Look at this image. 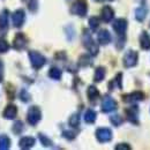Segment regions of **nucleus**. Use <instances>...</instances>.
Segmentation results:
<instances>
[{
	"mask_svg": "<svg viewBox=\"0 0 150 150\" xmlns=\"http://www.w3.org/2000/svg\"><path fill=\"white\" fill-rule=\"evenodd\" d=\"M82 43H83L84 47L89 51V53L93 57L98 54V45L95 43V40L93 39V37H91L90 33H89L87 29L83 30V34H82Z\"/></svg>",
	"mask_w": 150,
	"mask_h": 150,
	"instance_id": "nucleus-1",
	"label": "nucleus"
},
{
	"mask_svg": "<svg viewBox=\"0 0 150 150\" xmlns=\"http://www.w3.org/2000/svg\"><path fill=\"white\" fill-rule=\"evenodd\" d=\"M87 12H88V4L86 0H77L71 7V13L81 18L86 16Z\"/></svg>",
	"mask_w": 150,
	"mask_h": 150,
	"instance_id": "nucleus-2",
	"label": "nucleus"
},
{
	"mask_svg": "<svg viewBox=\"0 0 150 150\" xmlns=\"http://www.w3.org/2000/svg\"><path fill=\"white\" fill-rule=\"evenodd\" d=\"M42 119V111L38 106H30L27 113V121L31 126H36Z\"/></svg>",
	"mask_w": 150,
	"mask_h": 150,
	"instance_id": "nucleus-3",
	"label": "nucleus"
},
{
	"mask_svg": "<svg viewBox=\"0 0 150 150\" xmlns=\"http://www.w3.org/2000/svg\"><path fill=\"white\" fill-rule=\"evenodd\" d=\"M28 56H29V59H30L31 66H33L35 69H40V68L45 65V62H46L45 57L43 56V54H40L37 51H30V52L28 53Z\"/></svg>",
	"mask_w": 150,
	"mask_h": 150,
	"instance_id": "nucleus-4",
	"label": "nucleus"
},
{
	"mask_svg": "<svg viewBox=\"0 0 150 150\" xmlns=\"http://www.w3.org/2000/svg\"><path fill=\"white\" fill-rule=\"evenodd\" d=\"M96 139L100 143H106L112 140V131L110 128H98L96 131Z\"/></svg>",
	"mask_w": 150,
	"mask_h": 150,
	"instance_id": "nucleus-5",
	"label": "nucleus"
},
{
	"mask_svg": "<svg viewBox=\"0 0 150 150\" xmlns=\"http://www.w3.org/2000/svg\"><path fill=\"white\" fill-rule=\"evenodd\" d=\"M117 108H118V104L112 97L105 96L103 98V100H102V111L104 113L112 112L114 110H117Z\"/></svg>",
	"mask_w": 150,
	"mask_h": 150,
	"instance_id": "nucleus-6",
	"label": "nucleus"
},
{
	"mask_svg": "<svg viewBox=\"0 0 150 150\" xmlns=\"http://www.w3.org/2000/svg\"><path fill=\"white\" fill-rule=\"evenodd\" d=\"M137 59H139V54L136 51L129 50L126 52V54L124 56V66L127 68L134 67L137 64Z\"/></svg>",
	"mask_w": 150,
	"mask_h": 150,
	"instance_id": "nucleus-7",
	"label": "nucleus"
},
{
	"mask_svg": "<svg viewBox=\"0 0 150 150\" xmlns=\"http://www.w3.org/2000/svg\"><path fill=\"white\" fill-rule=\"evenodd\" d=\"M27 45H28V38L24 36V34L18 33L13 39V47L18 51H21V50H24Z\"/></svg>",
	"mask_w": 150,
	"mask_h": 150,
	"instance_id": "nucleus-8",
	"label": "nucleus"
},
{
	"mask_svg": "<svg viewBox=\"0 0 150 150\" xmlns=\"http://www.w3.org/2000/svg\"><path fill=\"white\" fill-rule=\"evenodd\" d=\"M24 20H25V13L23 9H16L12 14V22L15 28H21L24 23Z\"/></svg>",
	"mask_w": 150,
	"mask_h": 150,
	"instance_id": "nucleus-9",
	"label": "nucleus"
},
{
	"mask_svg": "<svg viewBox=\"0 0 150 150\" xmlns=\"http://www.w3.org/2000/svg\"><path fill=\"white\" fill-rule=\"evenodd\" d=\"M126 113V117H127V120L134 124V125H139V109L136 105H133L131 108L126 109L125 110Z\"/></svg>",
	"mask_w": 150,
	"mask_h": 150,
	"instance_id": "nucleus-10",
	"label": "nucleus"
},
{
	"mask_svg": "<svg viewBox=\"0 0 150 150\" xmlns=\"http://www.w3.org/2000/svg\"><path fill=\"white\" fill-rule=\"evenodd\" d=\"M113 30L118 34V36H124L127 29V21L125 19H117L113 22Z\"/></svg>",
	"mask_w": 150,
	"mask_h": 150,
	"instance_id": "nucleus-11",
	"label": "nucleus"
},
{
	"mask_svg": "<svg viewBox=\"0 0 150 150\" xmlns=\"http://www.w3.org/2000/svg\"><path fill=\"white\" fill-rule=\"evenodd\" d=\"M122 99H124V102H126V103H132V104H134V103H137V102L143 100V99H144V94H143L142 91H134V93H131V94H128V95H125Z\"/></svg>",
	"mask_w": 150,
	"mask_h": 150,
	"instance_id": "nucleus-12",
	"label": "nucleus"
},
{
	"mask_svg": "<svg viewBox=\"0 0 150 150\" xmlns=\"http://www.w3.org/2000/svg\"><path fill=\"white\" fill-rule=\"evenodd\" d=\"M8 15L9 13L7 9H4L0 13V36L5 35L8 30Z\"/></svg>",
	"mask_w": 150,
	"mask_h": 150,
	"instance_id": "nucleus-13",
	"label": "nucleus"
},
{
	"mask_svg": "<svg viewBox=\"0 0 150 150\" xmlns=\"http://www.w3.org/2000/svg\"><path fill=\"white\" fill-rule=\"evenodd\" d=\"M100 18L104 22H111L114 18V11L110 6H104L100 11Z\"/></svg>",
	"mask_w": 150,
	"mask_h": 150,
	"instance_id": "nucleus-14",
	"label": "nucleus"
},
{
	"mask_svg": "<svg viewBox=\"0 0 150 150\" xmlns=\"http://www.w3.org/2000/svg\"><path fill=\"white\" fill-rule=\"evenodd\" d=\"M2 115L5 119H8V120H12V119H15V117L18 115V108L13 104H9L6 106V109L4 110Z\"/></svg>",
	"mask_w": 150,
	"mask_h": 150,
	"instance_id": "nucleus-15",
	"label": "nucleus"
},
{
	"mask_svg": "<svg viewBox=\"0 0 150 150\" xmlns=\"http://www.w3.org/2000/svg\"><path fill=\"white\" fill-rule=\"evenodd\" d=\"M97 39H98V43L100 44V45H106V44H109L110 42H111V34L109 33V30H106V29H102L99 33H98V35H97Z\"/></svg>",
	"mask_w": 150,
	"mask_h": 150,
	"instance_id": "nucleus-16",
	"label": "nucleus"
},
{
	"mask_svg": "<svg viewBox=\"0 0 150 150\" xmlns=\"http://www.w3.org/2000/svg\"><path fill=\"white\" fill-rule=\"evenodd\" d=\"M35 142H36V140L34 137H31V136H24V137H22L20 140L19 147L21 149H25V150L30 149V148H33L35 146Z\"/></svg>",
	"mask_w": 150,
	"mask_h": 150,
	"instance_id": "nucleus-17",
	"label": "nucleus"
},
{
	"mask_svg": "<svg viewBox=\"0 0 150 150\" xmlns=\"http://www.w3.org/2000/svg\"><path fill=\"white\" fill-rule=\"evenodd\" d=\"M148 12H149V9H148V7L144 6V5L137 7V8L135 9V19L137 20L139 22L144 21V19H146L147 15H148Z\"/></svg>",
	"mask_w": 150,
	"mask_h": 150,
	"instance_id": "nucleus-18",
	"label": "nucleus"
},
{
	"mask_svg": "<svg viewBox=\"0 0 150 150\" xmlns=\"http://www.w3.org/2000/svg\"><path fill=\"white\" fill-rule=\"evenodd\" d=\"M87 95H88L89 100L91 103H95L98 99V97H99V91H98V89L95 86H90L88 88V90H87Z\"/></svg>",
	"mask_w": 150,
	"mask_h": 150,
	"instance_id": "nucleus-19",
	"label": "nucleus"
},
{
	"mask_svg": "<svg viewBox=\"0 0 150 150\" xmlns=\"http://www.w3.org/2000/svg\"><path fill=\"white\" fill-rule=\"evenodd\" d=\"M140 45L143 50H149L150 49V37L146 31H143L140 36Z\"/></svg>",
	"mask_w": 150,
	"mask_h": 150,
	"instance_id": "nucleus-20",
	"label": "nucleus"
},
{
	"mask_svg": "<svg viewBox=\"0 0 150 150\" xmlns=\"http://www.w3.org/2000/svg\"><path fill=\"white\" fill-rule=\"evenodd\" d=\"M105 74H106V71H105L104 67H102V66L97 67L96 71H95V75H94L95 82H102L104 80V77H105Z\"/></svg>",
	"mask_w": 150,
	"mask_h": 150,
	"instance_id": "nucleus-21",
	"label": "nucleus"
},
{
	"mask_svg": "<svg viewBox=\"0 0 150 150\" xmlns=\"http://www.w3.org/2000/svg\"><path fill=\"white\" fill-rule=\"evenodd\" d=\"M96 118H97V113L93 109L87 110L86 113H84V121L87 124H94L95 121H96Z\"/></svg>",
	"mask_w": 150,
	"mask_h": 150,
	"instance_id": "nucleus-22",
	"label": "nucleus"
},
{
	"mask_svg": "<svg viewBox=\"0 0 150 150\" xmlns=\"http://www.w3.org/2000/svg\"><path fill=\"white\" fill-rule=\"evenodd\" d=\"M11 147V139L6 135L2 134L0 135V150H7Z\"/></svg>",
	"mask_w": 150,
	"mask_h": 150,
	"instance_id": "nucleus-23",
	"label": "nucleus"
},
{
	"mask_svg": "<svg viewBox=\"0 0 150 150\" xmlns=\"http://www.w3.org/2000/svg\"><path fill=\"white\" fill-rule=\"evenodd\" d=\"M24 129V125H23V122L21 121V120H16L15 122H14V125H13V127H12V131L14 134H16V135H20Z\"/></svg>",
	"mask_w": 150,
	"mask_h": 150,
	"instance_id": "nucleus-24",
	"label": "nucleus"
},
{
	"mask_svg": "<svg viewBox=\"0 0 150 150\" xmlns=\"http://www.w3.org/2000/svg\"><path fill=\"white\" fill-rule=\"evenodd\" d=\"M49 76H50L51 79L58 81V80L61 79V71H60L59 68H57V67H52V68H50V71H49Z\"/></svg>",
	"mask_w": 150,
	"mask_h": 150,
	"instance_id": "nucleus-25",
	"label": "nucleus"
},
{
	"mask_svg": "<svg viewBox=\"0 0 150 150\" xmlns=\"http://www.w3.org/2000/svg\"><path fill=\"white\" fill-rule=\"evenodd\" d=\"M38 139H39V141H40V143L44 146V147H52L53 146V142L46 136V135H44V134H38Z\"/></svg>",
	"mask_w": 150,
	"mask_h": 150,
	"instance_id": "nucleus-26",
	"label": "nucleus"
},
{
	"mask_svg": "<svg viewBox=\"0 0 150 150\" xmlns=\"http://www.w3.org/2000/svg\"><path fill=\"white\" fill-rule=\"evenodd\" d=\"M79 65L82 66V67H87V66H90L91 65V59L88 54H83V56L80 57L79 59Z\"/></svg>",
	"mask_w": 150,
	"mask_h": 150,
	"instance_id": "nucleus-27",
	"label": "nucleus"
},
{
	"mask_svg": "<svg viewBox=\"0 0 150 150\" xmlns=\"http://www.w3.org/2000/svg\"><path fill=\"white\" fill-rule=\"evenodd\" d=\"M68 122H69V125H71L72 127L77 128V127H79V125H80V114H79V113H74V114L69 118Z\"/></svg>",
	"mask_w": 150,
	"mask_h": 150,
	"instance_id": "nucleus-28",
	"label": "nucleus"
},
{
	"mask_svg": "<svg viewBox=\"0 0 150 150\" xmlns=\"http://www.w3.org/2000/svg\"><path fill=\"white\" fill-rule=\"evenodd\" d=\"M89 27H90V29H91L93 31H96V30L98 29V27H99V19L96 18V16L90 18V19H89Z\"/></svg>",
	"mask_w": 150,
	"mask_h": 150,
	"instance_id": "nucleus-29",
	"label": "nucleus"
},
{
	"mask_svg": "<svg viewBox=\"0 0 150 150\" xmlns=\"http://www.w3.org/2000/svg\"><path fill=\"white\" fill-rule=\"evenodd\" d=\"M110 121H111V124H112L113 126H120V125L124 122V119H122L120 115L114 114V115H111V117H110Z\"/></svg>",
	"mask_w": 150,
	"mask_h": 150,
	"instance_id": "nucleus-30",
	"label": "nucleus"
},
{
	"mask_svg": "<svg viewBox=\"0 0 150 150\" xmlns=\"http://www.w3.org/2000/svg\"><path fill=\"white\" fill-rule=\"evenodd\" d=\"M20 99H21L23 103H28V102L31 99V96H30V94H29L25 89H22L21 93H20Z\"/></svg>",
	"mask_w": 150,
	"mask_h": 150,
	"instance_id": "nucleus-31",
	"label": "nucleus"
},
{
	"mask_svg": "<svg viewBox=\"0 0 150 150\" xmlns=\"http://www.w3.org/2000/svg\"><path fill=\"white\" fill-rule=\"evenodd\" d=\"M9 50V44L5 40L0 38V53H6Z\"/></svg>",
	"mask_w": 150,
	"mask_h": 150,
	"instance_id": "nucleus-32",
	"label": "nucleus"
},
{
	"mask_svg": "<svg viewBox=\"0 0 150 150\" xmlns=\"http://www.w3.org/2000/svg\"><path fill=\"white\" fill-rule=\"evenodd\" d=\"M62 136L71 141V140H74L75 137H76V133L73 131H64L62 132Z\"/></svg>",
	"mask_w": 150,
	"mask_h": 150,
	"instance_id": "nucleus-33",
	"label": "nucleus"
},
{
	"mask_svg": "<svg viewBox=\"0 0 150 150\" xmlns=\"http://www.w3.org/2000/svg\"><path fill=\"white\" fill-rule=\"evenodd\" d=\"M29 11L31 13H36L38 11V1L37 0H31L29 2Z\"/></svg>",
	"mask_w": 150,
	"mask_h": 150,
	"instance_id": "nucleus-34",
	"label": "nucleus"
},
{
	"mask_svg": "<svg viewBox=\"0 0 150 150\" xmlns=\"http://www.w3.org/2000/svg\"><path fill=\"white\" fill-rule=\"evenodd\" d=\"M121 79H122V74H121V73H119V74L115 76V79L112 81L113 83H115V86H117L119 89H121V88H122V80H121Z\"/></svg>",
	"mask_w": 150,
	"mask_h": 150,
	"instance_id": "nucleus-35",
	"label": "nucleus"
},
{
	"mask_svg": "<svg viewBox=\"0 0 150 150\" xmlns=\"http://www.w3.org/2000/svg\"><path fill=\"white\" fill-rule=\"evenodd\" d=\"M115 149H118V150H120V149L129 150V149H131V147H129L127 143H119V144H117V146H115Z\"/></svg>",
	"mask_w": 150,
	"mask_h": 150,
	"instance_id": "nucleus-36",
	"label": "nucleus"
},
{
	"mask_svg": "<svg viewBox=\"0 0 150 150\" xmlns=\"http://www.w3.org/2000/svg\"><path fill=\"white\" fill-rule=\"evenodd\" d=\"M2 79H4V64L0 60V82L2 81Z\"/></svg>",
	"mask_w": 150,
	"mask_h": 150,
	"instance_id": "nucleus-37",
	"label": "nucleus"
},
{
	"mask_svg": "<svg viewBox=\"0 0 150 150\" xmlns=\"http://www.w3.org/2000/svg\"><path fill=\"white\" fill-rule=\"evenodd\" d=\"M95 1H99V2H100V1H103V0H95Z\"/></svg>",
	"mask_w": 150,
	"mask_h": 150,
	"instance_id": "nucleus-38",
	"label": "nucleus"
},
{
	"mask_svg": "<svg viewBox=\"0 0 150 150\" xmlns=\"http://www.w3.org/2000/svg\"><path fill=\"white\" fill-rule=\"evenodd\" d=\"M108 1H113V0H108Z\"/></svg>",
	"mask_w": 150,
	"mask_h": 150,
	"instance_id": "nucleus-39",
	"label": "nucleus"
}]
</instances>
